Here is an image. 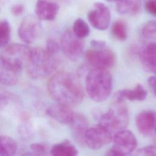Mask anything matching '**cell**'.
I'll return each mask as SVG.
<instances>
[{
  "label": "cell",
  "mask_w": 156,
  "mask_h": 156,
  "mask_svg": "<svg viewBox=\"0 0 156 156\" xmlns=\"http://www.w3.org/2000/svg\"><path fill=\"white\" fill-rule=\"evenodd\" d=\"M133 156H156V145H152L138 150Z\"/></svg>",
  "instance_id": "4316f807"
},
{
  "label": "cell",
  "mask_w": 156,
  "mask_h": 156,
  "mask_svg": "<svg viewBox=\"0 0 156 156\" xmlns=\"http://www.w3.org/2000/svg\"><path fill=\"white\" fill-rule=\"evenodd\" d=\"M60 46L65 56L73 62L77 61L82 55L84 43L82 39L77 37L73 31H65L61 38Z\"/></svg>",
  "instance_id": "52a82bcc"
},
{
  "label": "cell",
  "mask_w": 156,
  "mask_h": 156,
  "mask_svg": "<svg viewBox=\"0 0 156 156\" xmlns=\"http://www.w3.org/2000/svg\"><path fill=\"white\" fill-rule=\"evenodd\" d=\"M45 49L49 53L56 55L59 51L60 46L55 40L53 39H49L46 42Z\"/></svg>",
  "instance_id": "83f0119b"
},
{
  "label": "cell",
  "mask_w": 156,
  "mask_h": 156,
  "mask_svg": "<svg viewBox=\"0 0 156 156\" xmlns=\"http://www.w3.org/2000/svg\"><path fill=\"white\" fill-rule=\"evenodd\" d=\"M152 134H154V135L156 136V123H155V127H154V129Z\"/></svg>",
  "instance_id": "e575fe53"
},
{
  "label": "cell",
  "mask_w": 156,
  "mask_h": 156,
  "mask_svg": "<svg viewBox=\"0 0 156 156\" xmlns=\"http://www.w3.org/2000/svg\"><path fill=\"white\" fill-rule=\"evenodd\" d=\"M129 117L127 107L123 102L115 101L107 112L99 118V125L110 133L118 132L125 129L129 123Z\"/></svg>",
  "instance_id": "277c9868"
},
{
  "label": "cell",
  "mask_w": 156,
  "mask_h": 156,
  "mask_svg": "<svg viewBox=\"0 0 156 156\" xmlns=\"http://www.w3.org/2000/svg\"><path fill=\"white\" fill-rule=\"evenodd\" d=\"M147 95V91L141 84H137L131 89H123L118 91L115 95V101L123 102L124 100L143 101Z\"/></svg>",
  "instance_id": "e0dca14e"
},
{
  "label": "cell",
  "mask_w": 156,
  "mask_h": 156,
  "mask_svg": "<svg viewBox=\"0 0 156 156\" xmlns=\"http://www.w3.org/2000/svg\"><path fill=\"white\" fill-rule=\"evenodd\" d=\"M41 32L40 20L32 15L24 17L18 27V34L20 38L26 43H32L39 37Z\"/></svg>",
  "instance_id": "ba28073f"
},
{
  "label": "cell",
  "mask_w": 156,
  "mask_h": 156,
  "mask_svg": "<svg viewBox=\"0 0 156 156\" xmlns=\"http://www.w3.org/2000/svg\"><path fill=\"white\" fill-rule=\"evenodd\" d=\"M25 10V7L24 5L23 4H15L13 5H12V7H11L10 11H11V13L15 16H18L21 15Z\"/></svg>",
  "instance_id": "f546056e"
},
{
  "label": "cell",
  "mask_w": 156,
  "mask_h": 156,
  "mask_svg": "<svg viewBox=\"0 0 156 156\" xmlns=\"http://www.w3.org/2000/svg\"><path fill=\"white\" fill-rule=\"evenodd\" d=\"M137 140L134 134L129 130L124 129L116 132L113 137V149L126 156L136 149Z\"/></svg>",
  "instance_id": "8fae6325"
},
{
  "label": "cell",
  "mask_w": 156,
  "mask_h": 156,
  "mask_svg": "<svg viewBox=\"0 0 156 156\" xmlns=\"http://www.w3.org/2000/svg\"><path fill=\"white\" fill-rule=\"evenodd\" d=\"M105 156H124L121 154H120L119 153L116 152L115 150H113V149H111L110 150H108Z\"/></svg>",
  "instance_id": "d6a6232c"
},
{
  "label": "cell",
  "mask_w": 156,
  "mask_h": 156,
  "mask_svg": "<svg viewBox=\"0 0 156 156\" xmlns=\"http://www.w3.org/2000/svg\"><path fill=\"white\" fill-rule=\"evenodd\" d=\"M115 7L119 14L135 15L139 13L141 4L139 1H119L116 2Z\"/></svg>",
  "instance_id": "ffe728a7"
},
{
  "label": "cell",
  "mask_w": 156,
  "mask_h": 156,
  "mask_svg": "<svg viewBox=\"0 0 156 156\" xmlns=\"http://www.w3.org/2000/svg\"><path fill=\"white\" fill-rule=\"evenodd\" d=\"M10 26L8 21L2 20L0 21V47L7 45L10 38Z\"/></svg>",
  "instance_id": "cb8c5ba5"
},
{
  "label": "cell",
  "mask_w": 156,
  "mask_h": 156,
  "mask_svg": "<svg viewBox=\"0 0 156 156\" xmlns=\"http://www.w3.org/2000/svg\"><path fill=\"white\" fill-rule=\"evenodd\" d=\"M156 123V112L145 110L136 117V126L138 131L144 135H152Z\"/></svg>",
  "instance_id": "5bb4252c"
},
{
  "label": "cell",
  "mask_w": 156,
  "mask_h": 156,
  "mask_svg": "<svg viewBox=\"0 0 156 156\" xmlns=\"http://www.w3.org/2000/svg\"><path fill=\"white\" fill-rule=\"evenodd\" d=\"M17 149V143L13 138L0 135V156H14Z\"/></svg>",
  "instance_id": "44dd1931"
},
{
  "label": "cell",
  "mask_w": 156,
  "mask_h": 156,
  "mask_svg": "<svg viewBox=\"0 0 156 156\" xmlns=\"http://www.w3.org/2000/svg\"><path fill=\"white\" fill-rule=\"evenodd\" d=\"M141 32L144 37L156 40V20L145 23L143 26Z\"/></svg>",
  "instance_id": "d4e9b609"
},
{
  "label": "cell",
  "mask_w": 156,
  "mask_h": 156,
  "mask_svg": "<svg viewBox=\"0 0 156 156\" xmlns=\"http://www.w3.org/2000/svg\"><path fill=\"white\" fill-rule=\"evenodd\" d=\"M58 65L55 55L42 48L31 49L29 60L26 66L29 76L33 79H41L52 73Z\"/></svg>",
  "instance_id": "3957f363"
},
{
  "label": "cell",
  "mask_w": 156,
  "mask_h": 156,
  "mask_svg": "<svg viewBox=\"0 0 156 156\" xmlns=\"http://www.w3.org/2000/svg\"><path fill=\"white\" fill-rule=\"evenodd\" d=\"M140 57L144 66L156 76V42H151L143 47Z\"/></svg>",
  "instance_id": "2e32d148"
},
{
  "label": "cell",
  "mask_w": 156,
  "mask_h": 156,
  "mask_svg": "<svg viewBox=\"0 0 156 156\" xmlns=\"http://www.w3.org/2000/svg\"><path fill=\"white\" fill-rule=\"evenodd\" d=\"M8 102V98L5 94L0 93V111L7 105Z\"/></svg>",
  "instance_id": "1f68e13d"
},
{
  "label": "cell",
  "mask_w": 156,
  "mask_h": 156,
  "mask_svg": "<svg viewBox=\"0 0 156 156\" xmlns=\"http://www.w3.org/2000/svg\"><path fill=\"white\" fill-rule=\"evenodd\" d=\"M51 156H78L76 147L68 140L54 144L50 151Z\"/></svg>",
  "instance_id": "d6986e66"
},
{
  "label": "cell",
  "mask_w": 156,
  "mask_h": 156,
  "mask_svg": "<svg viewBox=\"0 0 156 156\" xmlns=\"http://www.w3.org/2000/svg\"><path fill=\"white\" fill-rule=\"evenodd\" d=\"M74 140L81 146L85 145V138L88 127L87 118L82 114L75 113L74 117L69 124Z\"/></svg>",
  "instance_id": "7c38bea8"
},
{
  "label": "cell",
  "mask_w": 156,
  "mask_h": 156,
  "mask_svg": "<svg viewBox=\"0 0 156 156\" xmlns=\"http://www.w3.org/2000/svg\"><path fill=\"white\" fill-rule=\"evenodd\" d=\"M111 15L108 7L102 2H96L88 13L90 24L99 30H106L110 22Z\"/></svg>",
  "instance_id": "9c48e42d"
},
{
  "label": "cell",
  "mask_w": 156,
  "mask_h": 156,
  "mask_svg": "<svg viewBox=\"0 0 156 156\" xmlns=\"http://www.w3.org/2000/svg\"><path fill=\"white\" fill-rule=\"evenodd\" d=\"M31 153L35 156H46L47 154V148L45 144L39 143H33L30 146Z\"/></svg>",
  "instance_id": "484cf974"
},
{
  "label": "cell",
  "mask_w": 156,
  "mask_h": 156,
  "mask_svg": "<svg viewBox=\"0 0 156 156\" xmlns=\"http://www.w3.org/2000/svg\"><path fill=\"white\" fill-rule=\"evenodd\" d=\"M18 73L0 57V84L6 86L14 85L18 82Z\"/></svg>",
  "instance_id": "ac0fdd59"
},
{
  "label": "cell",
  "mask_w": 156,
  "mask_h": 156,
  "mask_svg": "<svg viewBox=\"0 0 156 156\" xmlns=\"http://www.w3.org/2000/svg\"><path fill=\"white\" fill-rule=\"evenodd\" d=\"M112 33L118 40H126L128 36L127 26L126 22L122 20L115 21L112 26Z\"/></svg>",
  "instance_id": "7402d4cb"
},
{
  "label": "cell",
  "mask_w": 156,
  "mask_h": 156,
  "mask_svg": "<svg viewBox=\"0 0 156 156\" xmlns=\"http://www.w3.org/2000/svg\"><path fill=\"white\" fill-rule=\"evenodd\" d=\"M48 90L57 104L69 107L80 103L84 97L83 90L78 79L65 71L52 76L48 83Z\"/></svg>",
  "instance_id": "6da1fadb"
},
{
  "label": "cell",
  "mask_w": 156,
  "mask_h": 156,
  "mask_svg": "<svg viewBox=\"0 0 156 156\" xmlns=\"http://www.w3.org/2000/svg\"><path fill=\"white\" fill-rule=\"evenodd\" d=\"M59 5L53 1H40L35 4V13L40 21H50L54 20L58 12Z\"/></svg>",
  "instance_id": "4fadbf2b"
},
{
  "label": "cell",
  "mask_w": 156,
  "mask_h": 156,
  "mask_svg": "<svg viewBox=\"0 0 156 156\" xmlns=\"http://www.w3.org/2000/svg\"><path fill=\"white\" fill-rule=\"evenodd\" d=\"M22 156H35V155H34L31 152H28V153H26L24 154H23Z\"/></svg>",
  "instance_id": "836d02e7"
},
{
  "label": "cell",
  "mask_w": 156,
  "mask_h": 156,
  "mask_svg": "<svg viewBox=\"0 0 156 156\" xmlns=\"http://www.w3.org/2000/svg\"><path fill=\"white\" fill-rule=\"evenodd\" d=\"M113 87V77L105 69H93L87 75L86 91L89 97L96 102H102L110 95Z\"/></svg>",
  "instance_id": "7a4b0ae2"
},
{
  "label": "cell",
  "mask_w": 156,
  "mask_h": 156,
  "mask_svg": "<svg viewBox=\"0 0 156 156\" xmlns=\"http://www.w3.org/2000/svg\"><path fill=\"white\" fill-rule=\"evenodd\" d=\"M46 113L51 118L63 124H69L75 114L69 107L60 104L49 106L46 110Z\"/></svg>",
  "instance_id": "9a60e30c"
},
{
  "label": "cell",
  "mask_w": 156,
  "mask_h": 156,
  "mask_svg": "<svg viewBox=\"0 0 156 156\" xmlns=\"http://www.w3.org/2000/svg\"><path fill=\"white\" fill-rule=\"evenodd\" d=\"M30 52L31 49L27 46L20 43H12L6 46L0 57L19 73L24 66L26 67Z\"/></svg>",
  "instance_id": "8992f818"
},
{
  "label": "cell",
  "mask_w": 156,
  "mask_h": 156,
  "mask_svg": "<svg viewBox=\"0 0 156 156\" xmlns=\"http://www.w3.org/2000/svg\"><path fill=\"white\" fill-rule=\"evenodd\" d=\"M91 48L85 52V58L94 69H105L113 67L116 62L114 52L107 46L105 41L93 40Z\"/></svg>",
  "instance_id": "5b68a950"
},
{
  "label": "cell",
  "mask_w": 156,
  "mask_h": 156,
  "mask_svg": "<svg viewBox=\"0 0 156 156\" xmlns=\"http://www.w3.org/2000/svg\"><path fill=\"white\" fill-rule=\"evenodd\" d=\"M147 82L153 93L156 96V76H150L147 79Z\"/></svg>",
  "instance_id": "4dcf8cb0"
},
{
  "label": "cell",
  "mask_w": 156,
  "mask_h": 156,
  "mask_svg": "<svg viewBox=\"0 0 156 156\" xmlns=\"http://www.w3.org/2000/svg\"><path fill=\"white\" fill-rule=\"evenodd\" d=\"M112 140V133L100 125L89 127L86 132L85 143L93 150L99 149Z\"/></svg>",
  "instance_id": "30bf717a"
},
{
  "label": "cell",
  "mask_w": 156,
  "mask_h": 156,
  "mask_svg": "<svg viewBox=\"0 0 156 156\" xmlns=\"http://www.w3.org/2000/svg\"><path fill=\"white\" fill-rule=\"evenodd\" d=\"M145 9L151 15L156 16V1L151 0L145 3Z\"/></svg>",
  "instance_id": "f1b7e54d"
},
{
  "label": "cell",
  "mask_w": 156,
  "mask_h": 156,
  "mask_svg": "<svg viewBox=\"0 0 156 156\" xmlns=\"http://www.w3.org/2000/svg\"><path fill=\"white\" fill-rule=\"evenodd\" d=\"M90 32L88 24L82 18H77L74 21L73 25V32L77 37L82 40L89 35Z\"/></svg>",
  "instance_id": "603a6c76"
}]
</instances>
